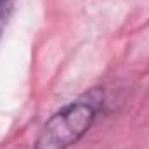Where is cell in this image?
<instances>
[{"mask_svg":"<svg viewBox=\"0 0 149 149\" xmlns=\"http://www.w3.org/2000/svg\"><path fill=\"white\" fill-rule=\"evenodd\" d=\"M104 104V92L92 88L56 111L42 127L33 149H70L94 125Z\"/></svg>","mask_w":149,"mask_h":149,"instance_id":"cell-1","label":"cell"},{"mask_svg":"<svg viewBox=\"0 0 149 149\" xmlns=\"http://www.w3.org/2000/svg\"><path fill=\"white\" fill-rule=\"evenodd\" d=\"M16 0H0V37L3 35V30L14 12Z\"/></svg>","mask_w":149,"mask_h":149,"instance_id":"cell-2","label":"cell"}]
</instances>
